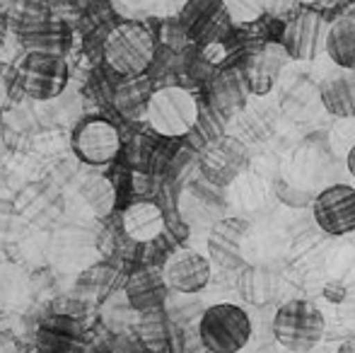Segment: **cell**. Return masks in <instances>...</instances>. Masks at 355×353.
<instances>
[{"label":"cell","mask_w":355,"mask_h":353,"mask_svg":"<svg viewBox=\"0 0 355 353\" xmlns=\"http://www.w3.org/2000/svg\"><path fill=\"white\" fill-rule=\"evenodd\" d=\"M104 61L123 78H141L155 61V37L138 22H121L104 37Z\"/></svg>","instance_id":"6da1fadb"},{"label":"cell","mask_w":355,"mask_h":353,"mask_svg":"<svg viewBox=\"0 0 355 353\" xmlns=\"http://www.w3.org/2000/svg\"><path fill=\"white\" fill-rule=\"evenodd\" d=\"M198 102L187 87L167 85L150 94L145 119L150 128L162 138H182L198 123Z\"/></svg>","instance_id":"7a4b0ae2"},{"label":"cell","mask_w":355,"mask_h":353,"mask_svg":"<svg viewBox=\"0 0 355 353\" xmlns=\"http://www.w3.org/2000/svg\"><path fill=\"white\" fill-rule=\"evenodd\" d=\"M271 329L281 346L295 353H304L312 351L322 341L327 322H324L322 310L312 300L295 298L276 310Z\"/></svg>","instance_id":"3957f363"},{"label":"cell","mask_w":355,"mask_h":353,"mask_svg":"<svg viewBox=\"0 0 355 353\" xmlns=\"http://www.w3.org/2000/svg\"><path fill=\"white\" fill-rule=\"evenodd\" d=\"M252 320L234 302H218L208 307L198 322L201 344L211 353H237L252 339Z\"/></svg>","instance_id":"277c9868"},{"label":"cell","mask_w":355,"mask_h":353,"mask_svg":"<svg viewBox=\"0 0 355 353\" xmlns=\"http://www.w3.org/2000/svg\"><path fill=\"white\" fill-rule=\"evenodd\" d=\"M71 68L63 53L56 51H27L17 68V80L22 92L39 102L56 99L66 89Z\"/></svg>","instance_id":"5b68a950"},{"label":"cell","mask_w":355,"mask_h":353,"mask_svg":"<svg viewBox=\"0 0 355 353\" xmlns=\"http://www.w3.org/2000/svg\"><path fill=\"white\" fill-rule=\"evenodd\" d=\"M177 22L187 42L198 49L225 42L232 27L225 0H187V5L179 10Z\"/></svg>","instance_id":"8992f818"},{"label":"cell","mask_w":355,"mask_h":353,"mask_svg":"<svg viewBox=\"0 0 355 353\" xmlns=\"http://www.w3.org/2000/svg\"><path fill=\"white\" fill-rule=\"evenodd\" d=\"M317 227L329 237H341L355 230V189L348 184H329L317 191L312 203Z\"/></svg>","instance_id":"52a82bcc"},{"label":"cell","mask_w":355,"mask_h":353,"mask_svg":"<svg viewBox=\"0 0 355 353\" xmlns=\"http://www.w3.org/2000/svg\"><path fill=\"white\" fill-rule=\"evenodd\" d=\"M73 150L85 165H109L121 150V136L112 121L102 117H89L73 131Z\"/></svg>","instance_id":"ba28073f"},{"label":"cell","mask_w":355,"mask_h":353,"mask_svg":"<svg viewBox=\"0 0 355 353\" xmlns=\"http://www.w3.org/2000/svg\"><path fill=\"white\" fill-rule=\"evenodd\" d=\"M249 162V150L239 138L218 136L198 155V167L203 177L215 187H227L244 172Z\"/></svg>","instance_id":"9c48e42d"},{"label":"cell","mask_w":355,"mask_h":353,"mask_svg":"<svg viewBox=\"0 0 355 353\" xmlns=\"http://www.w3.org/2000/svg\"><path fill=\"white\" fill-rule=\"evenodd\" d=\"M327 34L329 27L319 12H302L293 17L283 29L281 44L290 58L295 61H312L319 51H327Z\"/></svg>","instance_id":"30bf717a"},{"label":"cell","mask_w":355,"mask_h":353,"mask_svg":"<svg viewBox=\"0 0 355 353\" xmlns=\"http://www.w3.org/2000/svg\"><path fill=\"white\" fill-rule=\"evenodd\" d=\"M249 221L244 218H223L213 225L208 235V259L211 264L225 268V271H242V240L249 232Z\"/></svg>","instance_id":"8fae6325"},{"label":"cell","mask_w":355,"mask_h":353,"mask_svg":"<svg viewBox=\"0 0 355 353\" xmlns=\"http://www.w3.org/2000/svg\"><path fill=\"white\" fill-rule=\"evenodd\" d=\"M19 42L27 46V51H56L63 53V37L66 29L49 10L39 8V5H29L24 12L19 15L17 22Z\"/></svg>","instance_id":"7c38bea8"},{"label":"cell","mask_w":355,"mask_h":353,"mask_svg":"<svg viewBox=\"0 0 355 353\" xmlns=\"http://www.w3.org/2000/svg\"><path fill=\"white\" fill-rule=\"evenodd\" d=\"M211 268L213 264L208 257L198 255L193 250H179L162 264V273L169 291L193 295V293H201L208 286Z\"/></svg>","instance_id":"4fadbf2b"},{"label":"cell","mask_w":355,"mask_h":353,"mask_svg":"<svg viewBox=\"0 0 355 353\" xmlns=\"http://www.w3.org/2000/svg\"><path fill=\"white\" fill-rule=\"evenodd\" d=\"M34 351L39 353H83L85 329L78 317L51 315L39 322L34 334Z\"/></svg>","instance_id":"5bb4252c"},{"label":"cell","mask_w":355,"mask_h":353,"mask_svg":"<svg viewBox=\"0 0 355 353\" xmlns=\"http://www.w3.org/2000/svg\"><path fill=\"white\" fill-rule=\"evenodd\" d=\"M126 300L136 312H155L167 300L169 286L159 266H143L131 273L126 281Z\"/></svg>","instance_id":"9a60e30c"},{"label":"cell","mask_w":355,"mask_h":353,"mask_svg":"<svg viewBox=\"0 0 355 353\" xmlns=\"http://www.w3.org/2000/svg\"><path fill=\"white\" fill-rule=\"evenodd\" d=\"M319 102L331 117L336 119H355V71L338 68L329 73L317 87Z\"/></svg>","instance_id":"2e32d148"},{"label":"cell","mask_w":355,"mask_h":353,"mask_svg":"<svg viewBox=\"0 0 355 353\" xmlns=\"http://www.w3.org/2000/svg\"><path fill=\"white\" fill-rule=\"evenodd\" d=\"M123 232L136 242H153L164 232V213L153 201H136L123 211Z\"/></svg>","instance_id":"e0dca14e"},{"label":"cell","mask_w":355,"mask_h":353,"mask_svg":"<svg viewBox=\"0 0 355 353\" xmlns=\"http://www.w3.org/2000/svg\"><path fill=\"white\" fill-rule=\"evenodd\" d=\"M237 291L244 302L263 307L276 298L278 293V276L266 266L247 264L237 273Z\"/></svg>","instance_id":"ac0fdd59"},{"label":"cell","mask_w":355,"mask_h":353,"mask_svg":"<svg viewBox=\"0 0 355 353\" xmlns=\"http://www.w3.org/2000/svg\"><path fill=\"white\" fill-rule=\"evenodd\" d=\"M327 53L338 68L355 71V15H341L329 24Z\"/></svg>","instance_id":"d6986e66"},{"label":"cell","mask_w":355,"mask_h":353,"mask_svg":"<svg viewBox=\"0 0 355 353\" xmlns=\"http://www.w3.org/2000/svg\"><path fill=\"white\" fill-rule=\"evenodd\" d=\"M247 78H242L237 71H225L211 80V89H208V97H211V107L215 112H234L239 104L244 102V92H247Z\"/></svg>","instance_id":"ffe728a7"},{"label":"cell","mask_w":355,"mask_h":353,"mask_svg":"<svg viewBox=\"0 0 355 353\" xmlns=\"http://www.w3.org/2000/svg\"><path fill=\"white\" fill-rule=\"evenodd\" d=\"M80 196L97 218H107L116 208V189L107 177H92L80 187Z\"/></svg>","instance_id":"44dd1931"},{"label":"cell","mask_w":355,"mask_h":353,"mask_svg":"<svg viewBox=\"0 0 355 353\" xmlns=\"http://www.w3.org/2000/svg\"><path fill=\"white\" fill-rule=\"evenodd\" d=\"M273 193L290 208H312L314 196H317L312 189L297 187V184L288 182L285 177H278L276 182H273Z\"/></svg>","instance_id":"7402d4cb"},{"label":"cell","mask_w":355,"mask_h":353,"mask_svg":"<svg viewBox=\"0 0 355 353\" xmlns=\"http://www.w3.org/2000/svg\"><path fill=\"white\" fill-rule=\"evenodd\" d=\"M324 298H327L329 302H334V305H341V302L348 298L346 283H341V281H329L327 286H324Z\"/></svg>","instance_id":"603a6c76"},{"label":"cell","mask_w":355,"mask_h":353,"mask_svg":"<svg viewBox=\"0 0 355 353\" xmlns=\"http://www.w3.org/2000/svg\"><path fill=\"white\" fill-rule=\"evenodd\" d=\"M8 32H10V22H8V17L0 12V49H3L5 39H8Z\"/></svg>","instance_id":"cb8c5ba5"},{"label":"cell","mask_w":355,"mask_h":353,"mask_svg":"<svg viewBox=\"0 0 355 353\" xmlns=\"http://www.w3.org/2000/svg\"><path fill=\"white\" fill-rule=\"evenodd\" d=\"M338 353H355V336L343 341V344L338 346Z\"/></svg>","instance_id":"d4e9b609"},{"label":"cell","mask_w":355,"mask_h":353,"mask_svg":"<svg viewBox=\"0 0 355 353\" xmlns=\"http://www.w3.org/2000/svg\"><path fill=\"white\" fill-rule=\"evenodd\" d=\"M346 167H348V172L353 175V179H355V146L348 150V157H346Z\"/></svg>","instance_id":"484cf974"},{"label":"cell","mask_w":355,"mask_h":353,"mask_svg":"<svg viewBox=\"0 0 355 353\" xmlns=\"http://www.w3.org/2000/svg\"><path fill=\"white\" fill-rule=\"evenodd\" d=\"M5 94H8V92H5L3 83H0V107H3V102H5Z\"/></svg>","instance_id":"4316f807"},{"label":"cell","mask_w":355,"mask_h":353,"mask_svg":"<svg viewBox=\"0 0 355 353\" xmlns=\"http://www.w3.org/2000/svg\"><path fill=\"white\" fill-rule=\"evenodd\" d=\"M0 148H3V128H0Z\"/></svg>","instance_id":"83f0119b"},{"label":"cell","mask_w":355,"mask_h":353,"mask_svg":"<svg viewBox=\"0 0 355 353\" xmlns=\"http://www.w3.org/2000/svg\"><path fill=\"white\" fill-rule=\"evenodd\" d=\"M304 3H312V0H304Z\"/></svg>","instance_id":"f1b7e54d"},{"label":"cell","mask_w":355,"mask_h":353,"mask_svg":"<svg viewBox=\"0 0 355 353\" xmlns=\"http://www.w3.org/2000/svg\"><path fill=\"white\" fill-rule=\"evenodd\" d=\"M29 353H39V351H29Z\"/></svg>","instance_id":"f546056e"}]
</instances>
